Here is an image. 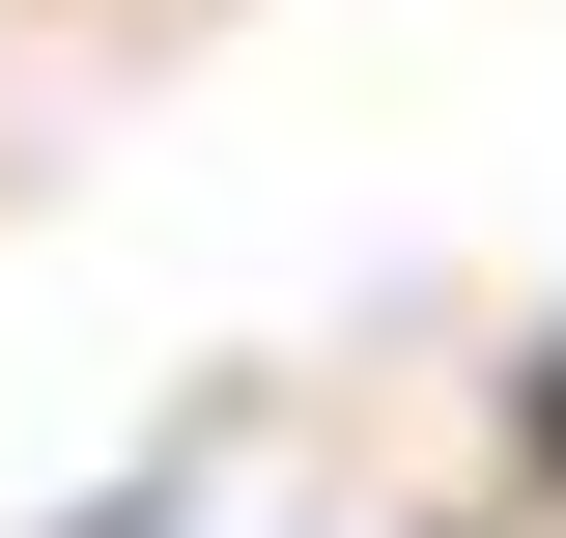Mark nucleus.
Wrapping results in <instances>:
<instances>
[]
</instances>
